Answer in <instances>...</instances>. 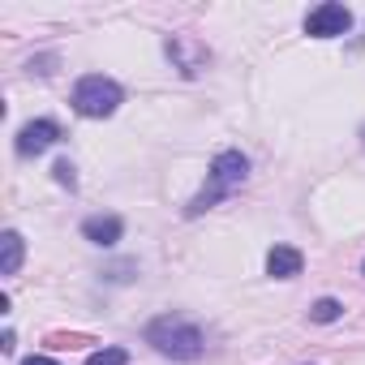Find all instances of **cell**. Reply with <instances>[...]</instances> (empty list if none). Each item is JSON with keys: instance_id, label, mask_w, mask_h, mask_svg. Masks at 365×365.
Here are the masks:
<instances>
[{"instance_id": "8992f818", "label": "cell", "mask_w": 365, "mask_h": 365, "mask_svg": "<svg viewBox=\"0 0 365 365\" xmlns=\"http://www.w3.org/2000/svg\"><path fill=\"white\" fill-rule=\"evenodd\" d=\"M301 267H305V258H301V250H292V245H275V250L267 254V271H271L275 279H292V275H301Z\"/></svg>"}, {"instance_id": "30bf717a", "label": "cell", "mask_w": 365, "mask_h": 365, "mask_svg": "<svg viewBox=\"0 0 365 365\" xmlns=\"http://www.w3.org/2000/svg\"><path fill=\"white\" fill-rule=\"evenodd\" d=\"M86 365H129V352L125 348H103V352H91Z\"/></svg>"}, {"instance_id": "6da1fadb", "label": "cell", "mask_w": 365, "mask_h": 365, "mask_svg": "<svg viewBox=\"0 0 365 365\" xmlns=\"http://www.w3.org/2000/svg\"><path fill=\"white\" fill-rule=\"evenodd\" d=\"M146 339L163 352V356H172V361H194V356H202V331L194 327V322H185V318H155L150 327H146Z\"/></svg>"}, {"instance_id": "8fae6325", "label": "cell", "mask_w": 365, "mask_h": 365, "mask_svg": "<svg viewBox=\"0 0 365 365\" xmlns=\"http://www.w3.org/2000/svg\"><path fill=\"white\" fill-rule=\"evenodd\" d=\"M56 180H61V185H73V163H69V159L56 163Z\"/></svg>"}, {"instance_id": "3957f363", "label": "cell", "mask_w": 365, "mask_h": 365, "mask_svg": "<svg viewBox=\"0 0 365 365\" xmlns=\"http://www.w3.org/2000/svg\"><path fill=\"white\" fill-rule=\"evenodd\" d=\"M120 108V86L103 73H86L78 86H73V112L78 116H91V120H103Z\"/></svg>"}, {"instance_id": "277c9868", "label": "cell", "mask_w": 365, "mask_h": 365, "mask_svg": "<svg viewBox=\"0 0 365 365\" xmlns=\"http://www.w3.org/2000/svg\"><path fill=\"white\" fill-rule=\"evenodd\" d=\"M348 26H352V14H348L344 5H335V0L309 9V18H305V35H314V39H335V35H344Z\"/></svg>"}, {"instance_id": "52a82bcc", "label": "cell", "mask_w": 365, "mask_h": 365, "mask_svg": "<svg viewBox=\"0 0 365 365\" xmlns=\"http://www.w3.org/2000/svg\"><path fill=\"white\" fill-rule=\"evenodd\" d=\"M82 232H86V241H95V245H116L120 232H125V224H120L116 215H91V220L82 224Z\"/></svg>"}, {"instance_id": "ba28073f", "label": "cell", "mask_w": 365, "mask_h": 365, "mask_svg": "<svg viewBox=\"0 0 365 365\" xmlns=\"http://www.w3.org/2000/svg\"><path fill=\"white\" fill-rule=\"evenodd\" d=\"M18 267H22V237L5 232L0 237V275H18Z\"/></svg>"}, {"instance_id": "9c48e42d", "label": "cell", "mask_w": 365, "mask_h": 365, "mask_svg": "<svg viewBox=\"0 0 365 365\" xmlns=\"http://www.w3.org/2000/svg\"><path fill=\"white\" fill-rule=\"evenodd\" d=\"M339 309H344V305H339L335 297H322V301H314L309 318H314V322H335V318H339Z\"/></svg>"}, {"instance_id": "7c38bea8", "label": "cell", "mask_w": 365, "mask_h": 365, "mask_svg": "<svg viewBox=\"0 0 365 365\" xmlns=\"http://www.w3.org/2000/svg\"><path fill=\"white\" fill-rule=\"evenodd\" d=\"M22 365H61V361H52V356H26Z\"/></svg>"}, {"instance_id": "5b68a950", "label": "cell", "mask_w": 365, "mask_h": 365, "mask_svg": "<svg viewBox=\"0 0 365 365\" xmlns=\"http://www.w3.org/2000/svg\"><path fill=\"white\" fill-rule=\"evenodd\" d=\"M56 138H61L56 120H31V125H22V133H18V155H43Z\"/></svg>"}, {"instance_id": "7a4b0ae2", "label": "cell", "mask_w": 365, "mask_h": 365, "mask_svg": "<svg viewBox=\"0 0 365 365\" xmlns=\"http://www.w3.org/2000/svg\"><path fill=\"white\" fill-rule=\"evenodd\" d=\"M245 172H250V163H245V155L241 150H224L215 163H211V180H207V190L190 202V215H202L207 207H215L220 198H228L241 180H245Z\"/></svg>"}]
</instances>
